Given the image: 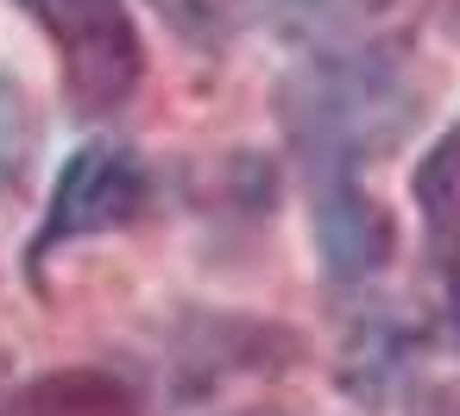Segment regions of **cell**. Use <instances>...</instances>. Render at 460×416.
<instances>
[{
  "instance_id": "1",
  "label": "cell",
  "mask_w": 460,
  "mask_h": 416,
  "mask_svg": "<svg viewBox=\"0 0 460 416\" xmlns=\"http://www.w3.org/2000/svg\"><path fill=\"white\" fill-rule=\"evenodd\" d=\"M284 139L309 183H359L422 120V83L391 45H322L278 89Z\"/></svg>"
},
{
  "instance_id": "2",
  "label": "cell",
  "mask_w": 460,
  "mask_h": 416,
  "mask_svg": "<svg viewBox=\"0 0 460 416\" xmlns=\"http://www.w3.org/2000/svg\"><path fill=\"white\" fill-rule=\"evenodd\" d=\"M58 51L64 95L83 120L120 114L146 83V39L127 13V0H13Z\"/></svg>"
},
{
  "instance_id": "3",
  "label": "cell",
  "mask_w": 460,
  "mask_h": 416,
  "mask_svg": "<svg viewBox=\"0 0 460 416\" xmlns=\"http://www.w3.org/2000/svg\"><path fill=\"white\" fill-rule=\"evenodd\" d=\"M152 202V171L133 146L120 139H89L64 158L58 183H51V202H45V221L26 246V265L32 278L45 271L51 252L76 246V240H95V234H114V227H133Z\"/></svg>"
},
{
  "instance_id": "4",
  "label": "cell",
  "mask_w": 460,
  "mask_h": 416,
  "mask_svg": "<svg viewBox=\"0 0 460 416\" xmlns=\"http://www.w3.org/2000/svg\"><path fill=\"white\" fill-rule=\"evenodd\" d=\"M309 234L322 271L347 290H366L397 259V221L366 183H309Z\"/></svg>"
},
{
  "instance_id": "5",
  "label": "cell",
  "mask_w": 460,
  "mask_h": 416,
  "mask_svg": "<svg viewBox=\"0 0 460 416\" xmlns=\"http://www.w3.org/2000/svg\"><path fill=\"white\" fill-rule=\"evenodd\" d=\"M410 202L422 227V259L435 278V328L460 347V127H447L410 171Z\"/></svg>"
},
{
  "instance_id": "6",
  "label": "cell",
  "mask_w": 460,
  "mask_h": 416,
  "mask_svg": "<svg viewBox=\"0 0 460 416\" xmlns=\"http://www.w3.org/2000/svg\"><path fill=\"white\" fill-rule=\"evenodd\" d=\"M0 416H139V397L127 391V378L102 366H64L20 385L0 403Z\"/></svg>"
},
{
  "instance_id": "7",
  "label": "cell",
  "mask_w": 460,
  "mask_h": 416,
  "mask_svg": "<svg viewBox=\"0 0 460 416\" xmlns=\"http://www.w3.org/2000/svg\"><path fill=\"white\" fill-rule=\"evenodd\" d=\"M146 7H152L190 51H202V58H221L227 39H234V20H240L234 0H146Z\"/></svg>"
},
{
  "instance_id": "8",
  "label": "cell",
  "mask_w": 460,
  "mask_h": 416,
  "mask_svg": "<svg viewBox=\"0 0 460 416\" xmlns=\"http://www.w3.org/2000/svg\"><path fill=\"white\" fill-rule=\"evenodd\" d=\"M32 146H39V120H32V102L20 89V76L0 64V196H7L26 164H32Z\"/></svg>"
},
{
  "instance_id": "9",
  "label": "cell",
  "mask_w": 460,
  "mask_h": 416,
  "mask_svg": "<svg viewBox=\"0 0 460 416\" xmlns=\"http://www.w3.org/2000/svg\"><path fill=\"white\" fill-rule=\"evenodd\" d=\"M429 20H435V32H441L447 45H460V0H435Z\"/></svg>"
},
{
  "instance_id": "10",
  "label": "cell",
  "mask_w": 460,
  "mask_h": 416,
  "mask_svg": "<svg viewBox=\"0 0 460 416\" xmlns=\"http://www.w3.org/2000/svg\"><path fill=\"white\" fill-rule=\"evenodd\" d=\"M410 416H460V391H435V397H422Z\"/></svg>"
},
{
  "instance_id": "11",
  "label": "cell",
  "mask_w": 460,
  "mask_h": 416,
  "mask_svg": "<svg viewBox=\"0 0 460 416\" xmlns=\"http://www.w3.org/2000/svg\"><path fill=\"white\" fill-rule=\"evenodd\" d=\"M234 416H290V410H234Z\"/></svg>"
}]
</instances>
